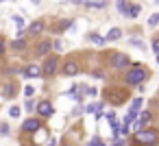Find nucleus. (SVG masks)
Returning <instances> with one entry per match:
<instances>
[{
  "label": "nucleus",
  "instance_id": "1",
  "mask_svg": "<svg viewBox=\"0 0 159 146\" xmlns=\"http://www.w3.org/2000/svg\"><path fill=\"white\" fill-rule=\"evenodd\" d=\"M148 79H150V70H148V66L137 63V61H135V63L131 61V66L122 72V83H124V85H129V87L144 85Z\"/></svg>",
  "mask_w": 159,
  "mask_h": 146
},
{
  "label": "nucleus",
  "instance_id": "2",
  "mask_svg": "<svg viewBox=\"0 0 159 146\" xmlns=\"http://www.w3.org/2000/svg\"><path fill=\"white\" fill-rule=\"evenodd\" d=\"M102 96H105V103L109 100V105L120 107L124 100H129L131 92H129V87L122 83V85H109V87H105V89H102Z\"/></svg>",
  "mask_w": 159,
  "mask_h": 146
},
{
  "label": "nucleus",
  "instance_id": "3",
  "mask_svg": "<svg viewBox=\"0 0 159 146\" xmlns=\"http://www.w3.org/2000/svg\"><path fill=\"white\" fill-rule=\"evenodd\" d=\"M131 66V57L129 52H122V50H109L107 52V68L111 72H124L126 68Z\"/></svg>",
  "mask_w": 159,
  "mask_h": 146
},
{
  "label": "nucleus",
  "instance_id": "4",
  "mask_svg": "<svg viewBox=\"0 0 159 146\" xmlns=\"http://www.w3.org/2000/svg\"><path fill=\"white\" fill-rule=\"evenodd\" d=\"M59 70H61V57H59L57 52L44 57V63H42V76H44V79H52V76H57Z\"/></svg>",
  "mask_w": 159,
  "mask_h": 146
},
{
  "label": "nucleus",
  "instance_id": "5",
  "mask_svg": "<svg viewBox=\"0 0 159 146\" xmlns=\"http://www.w3.org/2000/svg\"><path fill=\"white\" fill-rule=\"evenodd\" d=\"M133 137H135L142 146H157V144H159V129H155V126H146V129L137 131Z\"/></svg>",
  "mask_w": 159,
  "mask_h": 146
},
{
  "label": "nucleus",
  "instance_id": "6",
  "mask_svg": "<svg viewBox=\"0 0 159 146\" xmlns=\"http://www.w3.org/2000/svg\"><path fill=\"white\" fill-rule=\"evenodd\" d=\"M42 126H46V122H44L39 116H29L26 120L20 122V133H22V135H33V133L39 131Z\"/></svg>",
  "mask_w": 159,
  "mask_h": 146
},
{
  "label": "nucleus",
  "instance_id": "7",
  "mask_svg": "<svg viewBox=\"0 0 159 146\" xmlns=\"http://www.w3.org/2000/svg\"><path fill=\"white\" fill-rule=\"evenodd\" d=\"M52 113H55V105H52L48 98L37 100V105H35V116H39L42 120H48Z\"/></svg>",
  "mask_w": 159,
  "mask_h": 146
},
{
  "label": "nucleus",
  "instance_id": "8",
  "mask_svg": "<svg viewBox=\"0 0 159 146\" xmlns=\"http://www.w3.org/2000/svg\"><path fill=\"white\" fill-rule=\"evenodd\" d=\"M50 52H52V39H48V37L37 39V44L33 46V55L35 57H48Z\"/></svg>",
  "mask_w": 159,
  "mask_h": 146
},
{
  "label": "nucleus",
  "instance_id": "9",
  "mask_svg": "<svg viewBox=\"0 0 159 146\" xmlns=\"http://www.w3.org/2000/svg\"><path fill=\"white\" fill-rule=\"evenodd\" d=\"M152 109H144L139 116H137V120L133 122V129H135V133L137 131H142V129H146V126H150V122H152Z\"/></svg>",
  "mask_w": 159,
  "mask_h": 146
},
{
  "label": "nucleus",
  "instance_id": "10",
  "mask_svg": "<svg viewBox=\"0 0 159 146\" xmlns=\"http://www.w3.org/2000/svg\"><path fill=\"white\" fill-rule=\"evenodd\" d=\"M79 72H81V63L76 59H68V61L61 63V74L63 76H76Z\"/></svg>",
  "mask_w": 159,
  "mask_h": 146
},
{
  "label": "nucleus",
  "instance_id": "11",
  "mask_svg": "<svg viewBox=\"0 0 159 146\" xmlns=\"http://www.w3.org/2000/svg\"><path fill=\"white\" fill-rule=\"evenodd\" d=\"M44 31H46V20H35L29 24L26 37H39V35H44Z\"/></svg>",
  "mask_w": 159,
  "mask_h": 146
},
{
  "label": "nucleus",
  "instance_id": "12",
  "mask_svg": "<svg viewBox=\"0 0 159 146\" xmlns=\"http://www.w3.org/2000/svg\"><path fill=\"white\" fill-rule=\"evenodd\" d=\"M9 48H11V52H18V55H22V52H26L29 48H31V44H29V37H16L11 44H7Z\"/></svg>",
  "mask_w": 159,
  "mask_h": 146
},
{
  "label": "nucleus",
  "instance_id": "13",
  "mask_svg": "<svg viewBox=\"0 0 159 146\" xmlns=\"http://www.w3.org/2000/svg\"><path fill=\"white\" fill-rule=\"evenodd\" d=\"M20 74H22L24 79H39V76H42V66H37V63H29V66L20 68Z\"/></svg>",
  "mask_w": 159,
  "mask_h": 146
},
{
  "label": "nucleus",
  "instance_id": "14",
  "mask_svg": "<svg viewBox=\"0 0 159 146\" xmlns=\"http://www.w3.org/2000/svg\"><path fill=\"white\" fill-rule=\"evenodd\" d=\"M72 24H74V20L72 18H66V20H59L55 26H52V33L55 35H63L68 29H72Z\"/></svg>",
  "mask_w": 159,
  "mask_h": 146
},
{
  "label": "nucleus",
  "instance_id": "15",
  "mask_svg": "<svg viewBox=\"0 0 159 146\" xmlns=\"http://www.w3.org/2000/svg\"><path fill=\"white\" fill-rule=\"evenodd\" d=\"M118 39H122V29H120V26L109 29L107 35H105V42H118Z\"/></svg>",
  "mask_w": 159,
  "mask_h": 146
},
{
  "label": "nucleus",
  "instance_id": "16",
  "mask_svg": "<svg viewBox=\"0 0 159 146\" xmlns=\"http://www.w3.org/2000/svg\"><path fill=\"white\" fill-rule=\"evenodd\" d=\"M109 5V0H85L83 7L85 9H105Z\"/></svg>",
  "mask_w": 159,
  "mask_h": 146
},
{
  "label": "nucleus",
  "instance_id": "17",
  "mask_svg": "<svg viewBox=\"0 0 159 146\" xmlns=\"http://www.w3.org/2000/svg\"><path fill=\"white\" fill-rule=\"evenodd\" d=\"M139 11H142V7H139V5H133V2H131V5H129V9L124 11V18H126V20H135V18L139 16Z\"/></svg>",
  "mask_w": 159,
  "mask_h": 146
},
{
  "label": "nucleus",
  "instance_id": "18",
  "mask_svg": "<svg viewBox=\"0 0 159 146\" xmlns=\"http://www.w3.org/2000/svg\"><path fill=\"white\" fill-rule=\"evenodd\" d=\"M87 42H92V44H96V46H105L107 42H105V35H100V33H87V37H85Z\"/></svg>",
  "mask_w": 159,
  "mask_h": 146
},
{
  "label": "nucleus",
  "instance_id": "19",
  "mask_svg": "<svg viewBox=\"0 0 159 146\" xmlns=\"http://www.w3.org/2000/svg\"><path fill=\"white\" fill-rule=\"evenodd\" d=\"M66 94H68V96H72V98H74L76 103H83V94H81V85H72V87H70V89H68Z\"/></svg>",
  "mask_w": 159,
  "mask_h": 146
},
{
  "label": "nucleus",
  "instance_id": "20",
  "mask_svg": "<svg viewBox=\"0 0 159 146\" xmlns=\"http://www.w3.org/2000/svg\"><path fill=\"white\" fill-rule=\"evenodd\" d=\"M129 5H131V0H116V9H118V13L124 16V11L129 9Z\"/></svg>",
  "mask_w": 159,
  "mask_h": 146
},
{
  "label": "nucleus",
  "instance_id": "21",
  "mask_svg": "<svg viewBox=\"0 0 159 146\" xmlns=\"http://www.w3.org/2000/svg\"><path fill=\"white\" fill-rule=\"evenodd\" d=\"M11 20L16 22V26H18V31H24V26H26V18H22V16H11Z\"/></svg>",
  "mask_w": 159,
  "mask_h": 146
},
{
  "label": "nucleus",
  "instance_id": "22",
  "mask_svg": "<svg viewBox=\"0 0 159 146\" xmlns=\"http://www.w3.org/2000/svg\"><path fill=\"white\" fill-rule=\"evenodd\" d=\"M142 107H144V98H142V96H137V98H133V100H131V107H129V109H133V111H139Z\"/></svg>",
  "mask_w": 159,
  "mask_h": 146
},
{
  "label": "nucleus",
  "instance_id": "23",
  "mask_svg": "<svg viewBox=\"0 0 159 146\" xmlns=\"http://www.w3.org/2000/svg\"><path fill=\"white\" fill-rule=\"evenodd\" d=\"M85 146H107V144L102 142V137H100V135H94V137H89V139H87V144H85Z\"/></svg>",
  "mask_w": 159,
  "mask_h": 146
},
{
  "label": "nucleus",
  "instance_id": "24",
  "mask_svg": "<svg viewBox=\"0 0 159 146\" xmlns=\"http://www.w3.org/2000/svg\"><path fill=\"white\" fill-rule=\"evenodd\" d=\"M35 105H37V100H33V98H26V100H24V111H29V113H35Z\"/></svg>",
  "mask_w": 159,
  "mask_h": 146
},
{
  "label": "nucleus",
  "instance_id": "25",
  "mask_svg": "<svg viewBox=\"0 0 159 146\" xmlns=\"http://www.w3.org/2000/svg\"><path fill=\"white\" fill-rule=\"evenodd\" d=\"M9 116H11L13 120L20 118V116H22V107H20V105H11V107H9Z\"/></svg>",
  "mask_w": 159,
  "mask_h": 146
},
{
  "label": "nucleus",
  "instance_id": "26",
  "mask_svg": "<svg viewBox=\"0 0 159 146\" xmlns=\"http://www.w3.org/2000/svg\"><path fill=\"white\" fill-rule=\"evenodd\" d=\"M63 48H66V44H63L61 39H52V52H57V55H59Z\"/></svg>",
  "mask_w": 159,
  "mask_h": 146
},
{
  "label": "nucleus",
  "instance_id": "27",
  "mask_svg": "<svg viewBox=\"0 0 159 146\" xmlns=\"http://www.w3.org/2000/svg\"><path fill=\"white\" fill-rule=\"evenodd\" d=\"M148 26H150V29H157V26H159V11L148 18Z\"/></svg>",
  "mask_w": 159,
  "mask_h": 146
},
{
  "label": "nucleus",
  "instance_id": "28",
  "mask_svg": "<svg viewBox=\"0 0 159 146\" xmlns=\"http://www.w3.org/2000/svg\"><path fill=\"white\" fill-rule=\"evenodd\" d=\"M24 96H26V98H33V96H35V85L26 83V85H24Z\"/></svg>",
  "mask_w": 159,
  "mask_h": 146
},
{
  "label": "nucleus",
  "instance_id": "29",
  "mask_svg": "<svg viewBox=\"0 0 159 146\" xmlns=\"http://www.w3.org/2000/svg\"><path fill=\"white\" fill-rule=\"evenodd\" d=\"M129 46H135V48H142V50L146 48L144 39H137V37H135V39H129Z\"/></svg>",
  "mask_w": 159,
  "mask_h": 146
},
{
  "label": "nucleus",
  "instance_id": "30",
  "mask_svg": "<svg viewBox=\"0 0 159 146\" xmlns=\"http://www.w3.org/2000/svg\"><path fill=\"white\" fill-rule=\"evenodd\" d=\"M5 50H7V39L5 35H0V57H5Z\"/></svg>",
  "mask_w": 159,
  "mask_h": 146
},
{
  "label": "nucleus",
  "instance_id": "31",
  "mask_svg": "<svg viewBox=\"0 0 159 146\" xmlns=\"http://www.w3.org/2000/svg\"><path fill=\"white\" fill-rule=\"evenodd\" d=\"M150 46H152V52H155V55H159V35H155V37H152V44H150Z\"/></svg>",
  "mask_w": 159,
  "mask_h": 146
},
{
  "label": "nucleus",
  "instance_id": "32",
  "mask_svg": "<svg viewBox=\"0 0 159 146\" xmlns=\"http://www.w3.org/2000/svg\"><path fill=\"white\" fill-rule=\"evenodd\" d=\"M9 131H11V126H9L7 122H0V133H2V135H7Z\"/></svg>",
  "mask_w": 159,
  "mask_h": 146
},
{
  "label": "nucleus",
  "instance_id": "33",
  "mask_svg": "<svg viewBox=\"0 0 159 146\" xmlns=\"http://www.w3.org/2000/svg\"><path fill=\"white\" fill-rule=\"evenodd\" d=\"M102 118L107 122H111V120H116V111H107V113H102Z\"/></svg>",
  "mask_w": 159,
  "mask_h": 146
},
{
  "label": "nucleus",
  "instance_id": "34",
  "mask_svg": "<svg viewBox=\"0 0 159 146\" xmlns=\"http://www.w3.org/2000/svg\"><path fill=\"white\" fill-rule=\"evenodd\" d=\"M81 113H83V107H81V103H79V107H74V109H72V116L76 118V116H81Z\"/></svg>",
  "mask_w": 159,
  "mask_h": 146
},
{
  "label": "nucleus",
  "instance_id": "35",
  "mask_svg": "<svg viewBox=\"0 0 159 146\" xmlns=\"http://www.w3.org/2000/svg\"><path fill=\"white\" fill-rule=\"evenodd\" d=\"M66 2H70V5H76V7H83V2H85V0H66Z\"/></svg>",
  "mask_w": 159,
  "mask_h": 146
},
{
  "label": "nucleus",
  "instance_id": "36",
  "mask_svg": "<svg viewBox=\"0 0 159 146\" xmlns=\"http://www.w3.org/2000/svg\"><path fill=\"white\" fill-rule=\"evenodd\" d=\"M46 146H57V139H55V137H50V142H48Z\"/></svg>",
  "mask_w": 159,
  "mask_h": 146
},
{
  "label": "nucleus",
  "instance_id": "37",
  "mask_svg": "<svg viewBox=\"0 0 159 146\" xmlns=\"http://www.w3.org/2000/svg\"><path fill=\"white\" fill-rule=\"evenodd\" d=\"M31 2H33V5H39V2H42V0H31Z\"/></svg>",
  "mask_w": 159,
  "mask_h": 146
},
{
  "label": "nucleus",
  "instance_id": "38",
  "mask_svg": "<svg viewBox=\"0 0 159 146\" xmlns=\"http://www.w3.org/2000/svg\"><path fill=\"white\" fill-rule=\"evenodd\" d=\"M61 146H72V144H68V142H61Z\"/></svg>",
  "mask_w": 159,
  "mask_h": 146
},
{
  "label": "nucleus",
  "instance_id": "39",
  "mask_svg": "<svg viewBox=\"0 0 159 146\" xmlns=\"http://www.w3.org/2000/svg\"><path fill=\"white\" fill-rule=\"evenodd\" d=\"M155 59H157V63H159V55H155Z\"/></svg>",
  "mask_w": 159,
  "mask_h": 146
},
{
  "label": "nucleus",
  "instance_id": "40",
  "mask_svg": "<svg viewBox=\"0 0 159 146\" xmlns=\"http://www.w3.org/2000/svg\"><path fill=\"white\" fill-rule=\"evenodd\" d=\"M0 2H5V0H0ZM7 2H11V0H7Z\"/></svg>",
  "mask_w": 159,
  "mask_h": 146
},
{
  "label": "nucleus",
  "instance_id": "41",
  "mask_svg": "<svg viewBox=\"0 0 159 146\" xmlns=\"http://www.w3.org/2000/svg\"><path fill=\"white\" fill-rule=\"evenodd\" d=\"M155 5H159V0H155Z\"/></svg>",
  "mask_w": 159,
  "mask_h": 146
}]
</instances>
